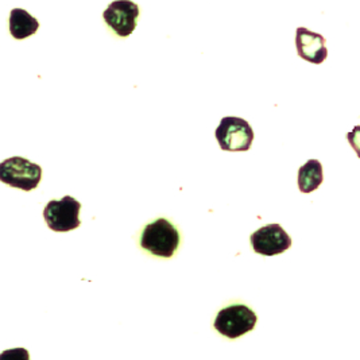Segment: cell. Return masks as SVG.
I'll return each instance as SVG.
<instances>
[{
	"mask_svg": "<svg viewBox=\"0 0 360 360\" xmlns=\"http://www.w3.org/2000/svg\"><path fill=\"white\" fill-rule=\"evenodd\" d=\"M39 22L23 8H14L10 14V33L15 39L29 38L38 32Z\"/></svg>",
	"mask_w": 360,
	"mask_h": 360,
	"instance_id": "cell-9",
	"label": "cell"
},
{
	"mask_svg": "<svg viewBox=\"0 0 360 360\" xmlns=\"http://www.w3.org/2000/svg\"><path fill=\"white\" fill-rule=\"evenodd\" d=\"M257 320V314L246 305H231L217 313L213 327L229 339H238L251 332Z\"/></svg>",
	"mask_w": 360,
	"mask_h": 360,
	"instance_id": "cell-3",
	"label": "cell"
},
{
	"mask_svg": "<svg viewBox=\"0 0 360 360\" xmlns=\"http://www.w3.org/2000/svg\"><path fill=\"white\" fill-rule=\"evenodd\" d=\"M324 180L323 166L317 160H309L298 170V188L302 193L316 191Z\"/></svg>",
	"mask_w": 360,
	"mask_h": 360,
	"instance_id": "cell-10",
	"label": "cell"
},
{
	"mask_svg": "<svg viewBox=\"0 0 360 360\" xmlns=\"http://www.w3.org/2000/svg\"><path fill=\"white\" fill-rule=\"evenodd\" d=\"M214 136L220 148L226 151H247L254 141V131L245 119L227 116L223 117Z\"/></svg>",
	"mask_w": 360,
	"mask_h": 360,
	"instance_id": "cell-4",
	"label": "cell"
},
{
	"mask_svg": "<svg viewBox=\"0 0 360 360\" xmlns=\"http://www.w3.org/2000/svg\"><path fill=\"white\" fill-rule=\"evenodd\" d=\"M42 179V169L22 157H13L0 164V181L11 188L30 192Z\"/></svg>",
	"mask_w": 360,
	"mask_h": 360,
	"instance_id": "cell-2",
	"label": "cell"
},
{
	"mask_svg": "<svg viewBox=\"0 0 360 360\" xmlns=\"http://www.w3.org/2000/svg\"><path fill=\"white\" fill-rule=\"evenodd\" d=\"M82 204L73 198L65 196L61 200H51L44 210V219L51 231L54 232H69L79 229L82 221L79 213Z\"/></svg>",
	"mask_w": 360,
	"mask_h": 360,
	"instance_id": "cell-5",
	"label": "cell"
},
{
	"mask_svg": "<svg viewBox=\"0 0 360 360\" xmlns=\"http://www.w3.org/2000/svg\"><path fill=\"white\" fill-rule=\"evenodd\" d=\"M141 14L138 4L131 0H115L104 11L105 23L119 37H129L136 27V19Z\"/></svg>",
	"mask_w": 360,
	"mask_h": 360,
	"instance_id": "cell-7",
	"label": "cell"
},
{
	"mask_svg": "<svg viewBox=\"0 0 360 360\" xmlns=\"http://www.w3.org/2000/svg\"><path fill=\"white\" fill-rule=\"evenodd\" d=\"M141 247L160 258H172L180 246L181 236L169 220L164 217L148 224L141 235Z\"/></svg>",
	"mask_w": 360,
	"mask_h": 360,
	"instance_id": "cell-1",
	"label": "cell"
},
{
	"mask_svg": "<svg viewBox=\"0 0 360 360\" xmlns=\"http://www.w3.org/2000/svg\"><path fill=\"white\" fill-rule=\"evenodd\" d=\"M295 46L298 56L311 64H323L328 57L326 38L305 27H298L295 34Z\"/></svg>",
	"mask_w": 360,
	"mask_h": 360,
	"instance_id": "cell-8",
	"label": "cell"
},
{
	"mask_svg": "<svg viewBox=\"0 0 360 360\" xmlns=\"http://www.w3.org/2000/svg\"><path fill=\"white\" fill-rule=\"evenodd\" d=\"M347 139L349 142V145L356 151L358 157L360 158V126L354 127V130L347 134Z\"/></svg>",
	"mask_w": 360,
	"mask_h": 360,
	"instance_id": "cell-11",
	"label": "cell"
},
{
	"mask_svg": "<svg viewBox=\"0 0 360 360\" xmlns=\"http://www.w3.org/2000/svg\"><path fill=\"white\" fill-rule=\"evenodd\" d=\"M250 240L254 251L264 257L278 255L292 247V238L279 224H269L255 231Z\"/></svg>",
	"mask_w": 360,
	"mask_h": 360,
	"instance_id": "cell-6",
	"label": "cell"
}]
</instances>
